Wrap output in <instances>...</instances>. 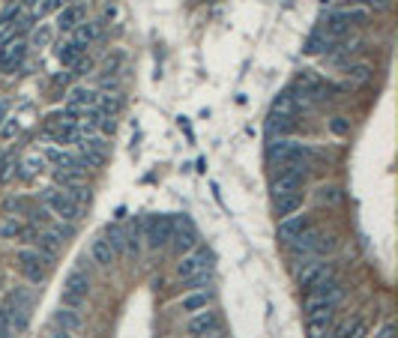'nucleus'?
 Returning a JSON list of instances; mask_svg holds the SVG:
<instances>
[{
	"mask_svg": "<svg viewBox=\"0 0 398 338\" xmlns=\"http://www.w3.org/2000/svg\"><path fill=\"white\" fill-rule=\"evenodd\" d=\"M63 6H66V0H42V3H36V18L57 13V9H63Z\"/></svg>",
	"mask_w": 398,
	"mask_h": 338,
	"instance_id": "36",
	"label": "nucleus"
},
{
	"mask_svg": "<svg viewBox=\"0 0 398 338\" xmlns=\"http://www.w3.org/2000/svg\"><path fill=\"white\" fill-rule=\"evenodd\" d=\"M210 300H213L210 291H189L177 305H180L183 314H195V312H204V308L210 305Z\"/></svg>",
	"mask_w": 398,
	"mask_h": 338,
	"instance_id": "21",
	"label": "nucleus"
},
{
	"mask_svg": "<svg viewBox=\"0 0 398 338\" xmlns=\"http://www.w3.org/2000/svg\"><path fill=\"white\" fill-rule=\"evenodd\" d=\"M81 22H87V6H84V3H66L63 9H57L54 27H57L61 33H72Z\"/></svg>",
	"mask_w": 398,
	"mask_h": 338,
	"instance_id": "15",
	"label": "nucleus"
},
{
	"mask_svg": "<svg viewBox=\"0 0 398 338\" xmlns=\"http://www.w3.org/2000/svg\"><path fill=\"white\" fill-rule=\"evenodd\" d=\"M22 234H24V222L15 216H9L6 222L0 225V236H3V240H15V236H22Z\"/></svg>",
	"mask_w": 398,
	"mask_h": 338,
	"instance_id": "31",
	"label": "nucleus"
},
{
	"mask_svg": "<svg viewBox=\"0 0 398 338\" xmlns=\"http://www.w3.org/2000/svg\"><path fill=\"white\" fill-rule=\"evenodd\" d=\"M335 45L338 42H333V39L317 27V31L308 36V42H305V54H324V51H330V48H335Z\"/></svg>",
	"mask_w": 398,
	"mask_h": 338,
	"instance_id": "26",
	"label": "nucleus"
},
{
	"mask_svg": "<svg viewBox=\"0 0 398 338\" xmlns=\"http://www.w3.org/2000/svg\"><path fill=\"white\" fill-rule=\"evenodd\" d=\"M18 168H22V171H18V174H22V180H33V177H39L45 171V159L39 153H27Z\"/></svg>",
	"mask_w": 398,
	"mask_h": 338,
	"instance_id": "24",
	"label": "nucleus"
},
{
	"mask_svg": "<svg viewBox=\"0 0 398 338\" xmlns=\"http://www.w3.org/2000/svg\"><path fill=\"white\" fill-rule=\"evenodd\" d=\"M308 300H305V312H317V308H335L338 303H342V296H344V287L338 278L333 275H326L324 282H317L315 287H308Z\"/></svg>",
	"mask_w": 398,
	"mask_h": 338,
	"instance_id": "2",
	"label": "nucleus"
},
{
	"mask_svg": "<svg viewBox=\"0 0 398 338\" xmlns=\"http://www.w3.org/2000/svg\"><path fill=\"white\" fill-rule=\"evenodd\" d=\"M99 31H102V24H99V22H81V24H78L75 31H72V39H75V42L81 45V48H87L90 42H96V39H99Z\"/></svg>",
	"mask_w": 398,
	"mask_h": 338,
	"instance_id": "23",
	"label": "nucleus"
},
{
	"mask_svg": "<svg viewBox=\"0 0 398 338\" xmlns=\"http://www.w3.org/2000/svg\"><path fill=\"white\" fill-rule=\"evenodd\" d=\"M330 132L333 135H347V132H351V120H347V117H333V120H330Z\"/></svg>",
	"mask_w": 398,
	"mask_h": 338,
	"instance_id": "38",
	"label": "nucleus"
},
{
	"mask_svg": "<svg viewBox=\"0 0 398 338\" xmlns=\"http://www.w3.org/2000/svg\"><path fill=\"white\" fill-rule=\"evenodd\" d=\"M48 338H72V332H66V330H61V326H57V330L48 335Z\"/></svg>",
	"mask_w": 398,
	"mask_h": 338,
	"instance_id": "42",
	"label": "nucleus"
},
{
	"mask_svg": "<svg viewBox=\"0 0 398 338\" xmlns=\"http://www.w3.org/2000/svg\"><path fill=\"white\" fill-rule=\"evenodd\" d=\"M335 317V308H317V312H308V332L315 338H326Z\"/></svg>",
	"mask_w": 398,
	"mask_h": 338,
	"instance_id": "17",
	"label": "nucleus"
},
{
	"mask_svg": "<svg viewBox=\"0 0 398 338\" xmlns=\"http://www.w3.org/2000/svg\"><path fill=\"white\" fill-rule=\"evenodd\" d=\"M353 3H363L365 9H377V13L390 9V0H353Z\"/></svg>",
	"mask_w": 398,
	"mask_h": 338,
	"instance_id": "40",
	"label": "nucleus"
},
{
	"mask_svg": "<svg viewBox=\"0 0 398 338\" xmlns=\"http://www.w3.org/2000/svg\"><path fill=\"white\" fill-rule=\"evenodd\" d=\"M90 257L93 261L102 266V270H108V266H114V261H117V255H114V248H111V243L105 240V236H96V240L90 243Z\"/></svg>",
	"mask_w": 398,
	"mask_h": 338,
	"instance_id": "19",
	"label": "nucleus"
},
{
	"mask_svg": "<svg viewBox=\"0 0 398 338\" xmlns=\"http://www.w3.org/2000/svg\"><path fill=\"white\" fill-rule=\"evenodd\" d=\"M42 204L48 213H54L57 218H63V222H78V216H81V204L72 201L66 192H61V188H54V186L42 188Z\"/></svg>",
	"mask_w": 398,
	"mask_h": 338,
	"instance_id": "3",
	"label": "nucleus"
},
{
	"mask_svg": "<svg viewBox=\"0 0 398 338\" xmlns=\"http://www.w3.org/2000/svg\"><path fill=\"white\" fill-rule=\"evenodd\" d=\"M308 227H312V218L294 213V216L278 218V231H276V236H278V243H282V246H291L303 231H308Z\"/></svg>",
	"mask_w": 398,
	"mask_h": 338,
	"instance_id": "13",
	"label": "nucleus"
},
{
	"mask_svg": "<svg viewBox=\"0 0 398 338\" xmlns=\"http://www.w3.org/2000/svg\"><path fill=\"white\" fill-rule=\"evenodd\" d=\"M186 332H189V338H218L222 335V317L210 312V308L195 312V314H189Z\"/></svg>",
	"mask_w": 398,
	"mask_h": 338,
	"instance_id": "6",
	"label": "nucleus"
},
{
	"mask_svg": "<svg viewBox=\"0 0 398 338\" xmlns=\"http://www.w3.org/2000/svg\"><path fill=\"white\" fill-rule=\"evenodd\" d=\"M81 177L84 174H72V171H63V168H57L54 171V183L63 188V192H72V188L81 186Z\"/></svg>",
	"mask_w": 398,
	"mask_h": 338,
	"instance_id": "28",
	"label": "nucleus"
},
{
	"mask_svg": "<svg viewBox=\"0 0 398 338\" xmlns=\"http://www.w3.org/2000/svg\"><path fill=\"white\" fill-rule=\"evenodd\" d=\"M291 90H294L296 96H305V99H312V102H315V99H321V96L326 93V84H324L321 75L312 72V69H303V72H296Z\"/></svg>",
	"mask_w": 398,
	"mask_h": 338,
	"instance_id": "12",
	"label": "nucleus"
},
{
	"mask_svg": "<svg viewBox=\"0 0 398 338\" xmlns=\"http://www.w3.org/2000/svg\"><path fill=\"white\" fill-rule=\"evenodd\" d=\"M90 293V275L84 270H72L63 282V296H61V305L66 308H81V303L87 300Z\"/></svg>",
	"mask_w": 398,
	"mask_h": 338,
	"instance_id": "5",
	"label": "nucleus"
},
{
	"mask_svg": "<svg viewBox=\"0 0 398 338\" xmlns=\"http://www.w3.org/2000/svg\"><path fill=\"white\" fill-rule=\"evenodd\" d=\"M6 108H9V102H6V99H0V123L6 120Z\"/></svg>",
	"mask_w": 398,
	"mask_h": 338,
	"instance_id": "43",
	"label": "nucleus"
},
{
	"mask_svg": "<svg viewBox=\"0 0 398 338\" xmlns=\"http://www.w3.org/2000/svg\"><path fill=\"white\" fill-rule=\"evenodd\" d=\"M266 132H270L273 138L278 135H287L291 132V117H282V114H270V120H266Z\"/></svg>",
	"mask_w": 398,
	"mask_h": 338,
	"instance_id": "29",
	"label": "nucleus"
},
{
	"mask_svg": "<svg viewBox=\"0 0 398 338\" xmlns=\"http://www.w3.org/2000/svg\"><path fill=\"white\" fill-rule=\"evenodd\" d=\"M96 102H99V93L90 90V87H75L69 93V108H96Z\"/></svg>",
	"mask_w": 398,
	"mask_h": 338,
	"instance_id": "25",
	"label": "nucleus"
},
{
	"mask_svg": "<svg viewBox=\"0 0 398 338\" xmlns=\"http://www.w3.org/2000/svg\"><path fill=\"white\" fill-rule=\"evenodd\" d=\"M3 3H15V0H3Z\"/></svg>",
	"mask_w": 398,
	"mask_h": 338,
	"instance_id": "46",
	"label": "nucleus"
},
{
	"mask_svg": "<svg viewBox=\"0 0 398 338\" xmlns=\"http://www.w3.org/2000/svg\"><path fill=\"white\" fill-rule=\"evenodd\" d=\"M335 338H365V317H353L351 323H344Z\"/></svg>",
	"mask_w": 398,
	"mask_h": 338,
	"instance_id": "30",
	"label": "nucleus"
},
{
	"mask_svg": "<svg viewBox=\"0 0 398 338\" xmlns=\"http://www.w3.org/2000/svg\"><path fill=\"white\" fill-rule=\"evenodd\" d=\"M15 261L22 264V270H24V275H27V282H33V284H39L45 278V266L51 264L45 255H39L36 248H22V252L15 255Z\"/></svg>",
	"mask_w": 398,
	"mask_h": 338,
	"instance_id": "11",
	"label": "nucleus"
},
{
	"mask_svg": "<svg viewBox=\"0 0 398 338\" xmlns=\"http://www.w3.org/2000/svg\"><path fill=\"white\" fill-rule=\"evenodd\" d=\"M326 275H333V266L324 264V261H315V257H308V264H303L300 275H296V284L308 291V287H315L317 282H324Z\"/></svg>",
	"mask_w": 398,
	"mask_h": 338,
	"instance_id": "16",
	"label": "nucleus"
},
{
	"mask_svg": "<svg viewBox=\"0 0 398 338\" xmlns=\"http://www.w3.org/2000/svg\"><path fill=\"white\" fill-rule=\"evenodd\" d=\"M54 323L61 326V330H66V332H78L84 326L81 312H78V308H66V305H61L54 312Z\"/></svg>",
	"mask_w": 398,
	"mask_h": 338,
	"instance_id": "20",
	"label": "nucleus"
},
{
	"mask_svg": "<svg viewBox=\"0 0 398 338\" xmlns=\"http://www.w3.org/2000/svg\"><path fill=\"white\" fill-rule=\"evenodd\" d=\"M51 39H54V31H51V27H48V24H42V27H36V31H33L31 45H33V48H42V45L51 42Z\"/></svg>",
	"mask_w": 398,
	"mask_h": 338,
	"instance_id": "34",
	"label": "nucleus"
},
{
	"mask_svg": "<svg viewBox=\"0 0 398 338\" xmlns=\"http://www.w3.org/2000/svg\"><path fill=\"white\" fill-rule=\"evenodd\" d=\"M296 111V96L294 90H285V93H278V99L273 102V114H282V117H294Z\"/></svg>",
	"mask_w": 398,
	"mask_h": 338,
	"instance_id": "27",
	"label": "nucleus"
},
{
	"mask_svg": "<svg viewBox=\"0 0 398 338\" xmlns=\"http://www.w3.org/2000/svg\"><path fill=\"white\" fill-rule=\"evenodd\" d=\"M312 156V150H308L305 144L294 141V138H273L270 144H266V162H270L273 168H287V165H296V162H305V159Z\"/></svg>",
	"mask_w": 398,
	"mask_h": 338,
	"instance_id": "1",
	"label": "nucleus"
},
{
	"mask_svg": "<svg viewBox=\"0 0 398 338\" xmlns=\"http://www.w3.org/2000/svg\"><path fill=\"white\" fill-rule=\"evenodd\" d=\"M72 69H75V75H87V72H90V61H87V63H84V61H78Z\"/></svg>",
	"mask_w": 398,
	"mask_h": 338,
	"instance_id": "41",
	"label": "nucleus"
},
{
	"mask_svg": "<svg viewBox=\"0 0 398 338\" xmlns=\"http://www.w3.org/2000/svg\"><path fill=\"white\" fill-rule=\"evenodd\" d=\"M368 78H372V66L365 63H356V66H347V81L353 84H368Z\"/></svg>",
	"mask_w": 398,
	"mask_h": 338,
	"instance_id": "32",
	"label": "nucleus"
},
{
	"mask_svg": "<svg viewBox=\"0 0 398 338\" xmlns=\"http://www.w3.org/2000/svg\"><path fill=\"white\" fill-rule=\"evenodd\" d=\"M171 231H174V218L171 216H153L144 227V240H147V246L159 252V248H165L168 240H171Z\"/></svg>",
	"mask_w": 398,
	"mask_h": 338,
	"instance_id": "10",
	"label": "nucleus"
},
{
	"mask_svg": "<svg viewBox=\"0 0 398 338\" xmlns=\"http://www.w3.org/2000/svg\"><path fill=\"white\" fill-rule=\"evenodd\" d=\"M81 54H84V48L75 42V39H61V42L54 45V57L61 61L63 66L72 69L78 61H81Z\"/></svg>",
	"mask_w": 398,
	"mask_h": 338,
	"instance_id": "18",
	"label": "nucleus"
},
{
	"mask_svg": "<svg viewBox=\"0 0 398 338\" xmlns=\"http://www.w3.org/2000/svg\"><path fill=\"white\" fill-rule=\"evenodd\" d=\"M6 323V312H3V308H0V326H3Z\"/></svg>",
	"mask_w": 398,
	"mask_h": 338,
	"instance_id": "45",
	"label": "nucleus"
},
{
	"mask_svg": "<svg viewBox=\"0 0 398 338\" xmlns=\"http://www.w3.org/2000/svg\"><path fill=\"white\" fill-rule=\"evenodd\" d=\"M213 264V252L210 248H192V252H186L180 257V264H177V278H189V275H198L204 270H210Z\"/></svg>",
	"mask_w": 398,
	"mask_h": 338,
	"instance_id": "9",
	"label": "nucleus"
},
{
	"mask_svg": "<svg viewBox=\"0 0 398 338\" xmlns=\"http://www.w3.org/2000/svg\"><path fill=\"white\" fill-rule=\"evenodd\" d=\"M36 3L39 0H22V6H27V9H36Z\"/></svg>",
	"mask_w": 398,
	"mask_h": 338,
	"instance_id": "44",
	"label": "nucleus"
},
{
	"mask_svg": "<svg viewBox=\"0 0 398 338\" xmlns=\"http://www.w3.org/2000/svg\"><path fill=\"white\" fill-rule=\"evenodd\" d=\"M303 207V192H291V195H282V198H273V213L278 218L285 216H294L296 210Z\"/></svg>",
	"mask_w": 398,
	"mask_h": 338,
	"instance_id": "22",
	"label": "nucleus"
},
{
	"mask_svg": "<svg viewBox=\"0 0 398 338\" xmlns=\"http://www.w3.org/2000/svg\"><path fill=\"white\" fill-rule=\"evenodd\" d=\"M27 48L31 45H27L24 39H9V42L0 48V72H15V69L24 63Z\"/></svg>",
	"mask_w": 398,
	"mask_h": 338,
	"instance_id": "14",
	"label": "nucleus"
},
{
	"mask_svg": "<svg viewBox=\"0 0 398 338\" xmlns=\"http://www.w3.org/2000/svg\"><path fill=\"white\" fill-rule=\"evenodd\" d=\"M6 126L3 129H0V138H3V141H13V138L18 135V129H22V123H18V117L13 114V117H9V120H3Z\"/></svg>",
	"mask_w": 398,
	"mask_h": 338,
	"instance_id": "37",
	"label": "nucleus"
},
{
	"mask_svg": "<svg viewBox=\"0 0 398 338\" xmlns=\"http://www.w3.org/2000/svg\"><path fill=\"white\" fill-rule=\"evenodd\" d=\"M368 18V13H360V9H342V13H333L330 18H326V24L321 27V31L333 39V42H342V36L351 31L353 24H363Z\"/></svg>",
	"mask_w": 398,
	"mask_h": 338,
	"instance_id": "7",
	"label": "nucleus"
},
{
	"mask_svg": "<svg viewBox=\"0 0 398 338\" xmlns=\"http://www.w3.org/2000/svg\"><path fill=\"white\" fill-rule=\"evenodd\" d=\"M174 246V252L177 255H186V252H192V248L198 246V231H195V225H192V218L189 216H177L174 218V231H171V240H168Z\"/></svg>",
	"mask_w": 398,
	"mask_h": 338,
	"instance_id": "8",
	"label": "nucleus"
},
{
	"mask_svg": "<svg viewBox=\"0 0 398 338\" xmlns=\"http://www.w3.org/2000/svg\"><path fill=\"white\" fill-rule=\"evenodd\" d=\"M22 9L24 6H15V3H6V9H3V15H0V24H13L18 15H22Z\"/></svg>",
	"mask_w": 398,
	"mask_h": 338,
	"instance_id": "39",
	"label": "nucleus"
},
{
	"mask_svg": "<svg viewBox=\"0 0 398 338\" xmlns=\"http://www.w3.org/2000/svg\"><path fill=\"white\" fill-rule=\"evenodd\" d=\"M338 198H342V192H338L335 186H321V188H317V204H338Z\"/></svg>",
	"mask_w": 398,
	"mask_h": 338,
	"instance_id": "35",
	"label": "nucleus"
},
{
	"mask_svg": "<svg viewBox=\"0 0 398 338\" xmlns=\"http://www.w3.org/2000/svg\"><path fill=\"white\" fill-rule=\"evenodd\" d=\"M108 243H111V248H114V255H120L123 252V246H126V231L120 225H108V236H105Z\"/></svg>",
	"mask_w": 398,
	"mask_h": 338,
	"instance_id": "33",
	"label": "nucleus"
},
{
	"mask_svg": "<svg viewBox=\"0 0 398 338\" xmlns=\"http://www.w3.org/2000/svg\"><path fill=\"white\" fill-rule=\"evenodd\" d=\"M333 246H335L333 236H324L321 231H317V227H308V231H303L287 248H291V255L296 257V261H300V257H305V261H308L312 255L326 252V248H333Z\"/></svg>",
	"mask_w": 398,
	"mask_h": 338,
	"instance_id": "4",
	"label": "nucleus"
}]
</instances>
